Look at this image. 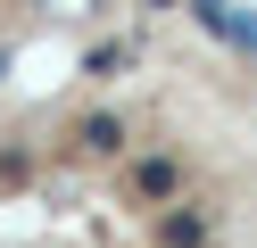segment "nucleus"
<instances>
[{"instance_id":"nucleus-1","label":"nucleus","mask_w":257,"mask_h":248,"mask_svg":"<svg viewBox=\"0 0 257 248\" xmlns=\"http://www.w3.org/2000/svg\"><path fill=\"white\" fill-rule=\"evenodd\" d=\"M0 248H232L224 190L124 108L0 124Z\"/></svg>"}]
</instances>
